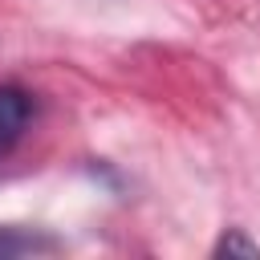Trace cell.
Wrapping results in <instances>:
<instances>
[{
    "label": "cell",
    "instance_id": "cell-3",
    "mask_svg": "<svg viewBox=\"0 0 260 260\" xmlns=\"http://www.w3.org/2000/svg\"><path fill=\"white\" fill-rule=\"evenodd\" d=\"M211 256H248V260H256V256H260V244H256V240H248L240 228H228V232L215 240Z\"/></svg>",
    "mask_w": 260,
    "mask_h": 260
},
{
    "label": "cell",
    "instance_id": "cell-1",
    "mask_svg": "<svg viewBox=\"0 0 260 260\" xmlns=\"http://www.w3.org/2000/svg\"><path fill=\"white\" fill-rule=\"evenodd\" d=\"M28 122H32V93L4 81L0 85V167L12 158V150L28 134Z\"/></svg>",
    "mask_w": 260,
    "mask_h": 260
},
{
    "label": "cell",
    "instance_id": "cell-2",
    "mask_svg": "<svg viewBox=\"0 0 260 260\" xmlns=\"http://www.w3.org/2000/svg\"><path fill=\"white\" fill-rule=\"evenodd\" d=\"M57 248H61V240L41 228L0 223V260L4 256H41V252H57Z\"/></svg>",
    "mask_w": 260,
    "mask_h": 260
}]
</instances>
